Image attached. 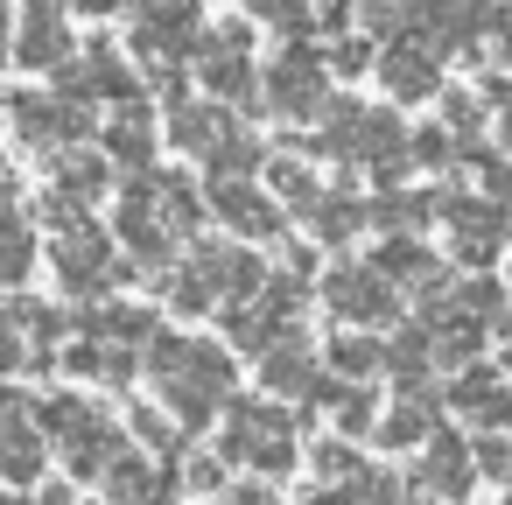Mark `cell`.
I'll return each instance as SVG.
<instances>
[{
  "label": "cell",
  "mask_w": 512,
  "mask_h": 505,
  "mask_svg": "<svg viewBox=\"0 0 512 505\" xmlns=\"http://www.w3.org/2000/svg\"><path fill=\"white\" fill-rule=\"evenodd\" d=\"M0 29H8V0H0Z\"/></svg>",
  "instance_id": "1"
}]
</instances>
